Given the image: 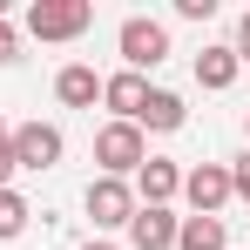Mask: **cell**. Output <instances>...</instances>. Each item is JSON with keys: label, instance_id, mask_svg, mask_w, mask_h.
Returning a JSON list of instances; mask_svg holds the SVG:
<instances>
[{"label": "cell", "instance_id": "obj_1", "mask_svg": "<svg viewBox=\"0 0 250 250\" xmlns=\"http://www.w3.org/2000/svg\"><path fill=\"white\" fill-rule=\"evenodd\" d=\"M21 27H27L34 41H82L88 27H95V7H88V0H34V7L21 14Z\"/></svg>", "mask_w": 250, "mask_h": 250}, {"label": "cell", "instance_id": "obj_2", "mask_svg": "<svg viewBox=\"0 0 250 250\" xmlns=\"http://www.w3.org/2000/svg\"><path fill=\"white\" fill-rule=\"evenodd\" d=\"M95 163H102V176H135V169L149 163V135L135 122H102L95 128Z\"/></svg>", "mask_w": 250, "mask_h": 250}, {"label": "cell", "instance_id": "obj_3", "mask_svg": "<svg viewBox=\"0 0 250 250\" xmlns=\"http://www.w3.org/2000/svg\"><path fill=\"white\" fill-rule=\"evenodd\" d=\"M115 47H122V68H128V75L163 68V61H169V27L149 21V14H128L122 27H115Z\"/></svg>", "mask_w": 250, "mask_h": 250}, {"label": "cell", "instance_id": "obj_4", "mask_svg": "<svg viewBox=\"0 0 250 250\" xmlns=\"http://www.w3.org/2000/svg\"><path fill=\"white\" fill-rule=\"evenodd\" d=\"M82 209H88V223H95V230H128V216H135V189H128L122 176H95V183H88L82 189Z\"/></svg>", "mask_w": 250, "mask_h": 250}, {"label": "cell", "instance_id": "obj_5", "mask_svg": "<svg viewBox=\"0 0 250 250\" xmlns=\"http://www.w3.org/2000/svg\"><path fill=\"white\" fill-rule=\"evenodd\" d=\"M7 156H14V169H54L61 156H68V135L54 122H21L14 135H7Z\"/></svg>", "mask_w": 250, "mask_h": 250}, {"label": "cell", "instance_id": "obj_6", "mask_svg": "<svg viewBox=\"0 0 250 250\" xmlns=\"http://www.w3.org/2000/svg\"><path fill=\"white\" fill-rule=\"evenodd\" d=\"M183 196H189V216H223V203H237L230 196V163L183 169Z\"/></svg>", "mask_w": 250, "mask_h": 250}, {"label": "cell", "instance_id": "obj_7", "mask_svg": "<svg viewBox=\"0 0 250 250\" xmlns=\"http://www.w3.org/2000/svg\"><path fill=\"white\" fill-rule=\"evenodd\" d=\"M128 189H135V203H149V209H169L176 196H183V169L163 163V156H149V163L128 176Z\"/></svg>", "mask_w": 250, "mask_h": 250}, {"label": "cell", "instance_id": "obj_8", "mask_svg": "<svg viewBox=\"0 0 250 250\" xmlns=\"http://www.w3.org/2000/svg\"><path fill=\"white\" fill-rule=\"evenodd\" d=\"M176 223H183V216H176V209H135V216H128V250H176Z\"/></svg>", "mask_w": 250, "mask_h": 250}, {"label": "cell", "instance_id": "obj_9", "mask_svg": "<svg viewBox=\"0 0 250 250\" xmlns=\"http://www.w3.org/2000/svg\"><path fill=\"white\" fill-rule=\"evenodd\" d=\"M54 102H61V108H95V102H102V75H95L88 61H68V68L54 75Z\"/></svg>", "mask_w": 250, "mask_h": 250}, {"label": "cell", "instance_id": "obj_10", "mask_svg": "<svg viewBox=\"0 0 250 250\" xmlns=\"http://www.w3.org/2000/svg\"><path fill=\"white\" fill-rule=\"evenodd\" d=\"M102 102L115 108V122H135V115H142V102H149V82H142V75H128V68H115V75H102Z\"/></svg>", "mask_w": 250, "mask_h": 250}, {"label": "cell", "instance_id": "obj_11", "mask_svg": "<svg viewBox=\"0 0 250 250\" xmlns=\"http://www.w3.org/2000/svg\"><path fill=\"white\" fill-rule=\"evenodd\" d=\"M183 122H189L183 95H176V88H149V102H142V115H135V128H156V135H176Z\"/></svg>", "mask_w": 250, "mask_h": 250}, {"label": "cell", "instance_id": "obj_12", "mask_svg": "<svg viewBox=\"0 0 250 250\" xmlns=\"http://www.w3.org/2000/svg\"><path fill=\"white\" fill-rule=\"evenodd\" d=\"M237 75H244V61H237V47H203V54H196V88H209V95H223V88H237Z\"/></svg>", "mask_w": 250, "mask_h": 250}, {"label": "cell", "instance_id": "obj_13", "mask_svg": "<svg viewBox=\"0 0 250 250\" xmlns=\"http://www.w3.org/2000/svg\"><path fill=\"white\" fill-rule=\"evenodd\" d=\"M176 250H230L223 216H183L176 223Z\"/></svg>", "mask_w": 250, "mask_h": 250}, {"label": "cell", "instance_id": "obj_14", "mask_svg": "<svg viewBox=\"0 0 250 250\" xmlns=\"http://www.w3.org/2000/svg\"><path fill=\"white\" fill-rule=\"evenodd\" d=\"M27 216H34V203H27L21 189H0V244H14V237L27 230Z\"/></svg>", "mask_w": 250, "mask_h": 250}, {"label": "cell", "instance_id": "obj_15", "mask_svg": "<svg viewBox=\"0 0 250 250\" xmlns=\"http://www.w3.org/2000/svg\"><path fill=\"white\" fill-rule=\"evenodd\" d=\"M14 61H21V27L0 14V68H14Z\"/></svg>", "mask_w": 250, "mask_h": 250}, {"label": "cell", "instance_id": "obj_16", "mask_svg": "<svg viewBox=\"0 0 250 250\" xmlns=\"http://www.w3.org/2000/svg\"><path fill=\"white\" fill-rule=\"evenodd\" d=\"M230 196H244V203H250V149L230 163Z\"/></svg>", "mask_w": 250, "mask_h": 250}, {"label": "cell", "instance_id": "obj_17", "mask_svg": "<svg viewBox=\"0 0 250 250\" xmlns=\"http://www.w3.org/2000/svg\"><path fill=\"white\" fill-rule=\"evenodd\" d=\"M176 14H183V21H209V14H216V0H176Z\"/></svg>", "mask_w": 250, "mask_h": 250}, {"label": "cell", "instance_id": "obj_18", "mask_svg": "<svg viewBox=\"0 0 250 250\" xmlns=\"http://www.w3.org/2000/svg\"><path fill=\"white\" fill-rule=\"evenodd\" d=\"M230 47H237V61H250V14L237 21V41H230Z\"/></svg>", "mask_w": 250, "mask_h": 250}, {"label": "cell", "instance_id": "obj_19", "mask_svg": "<svg viewBox=\"0 0 250 250\" xmlns=\"http://www.w3.org/2000/svg\"><path fill=\"white\" fill-rule=\"evenodd\" d=\"M0 189H14V156L0 149Z\"/></svg>", "mask_w": 250, "mask_h": 250}, {"label": "cell", "instance_id": "obj_20", "mask_svg": "<svg viewBox=\"0 0 250 250\" xmlns=\"http://www.w3.org/2000/svg\"><path fill=\"white\" fill-rule=\"evenodd\" d=\"M82 250H122V244H108V237H88V244Z\"/></svg>", "mask_w": 250, "mask_h": 250}, {"label": "cell", "instance_id": "obj_21", "mask_svg": "<svg viewBox=\"0 0 250 250\" xmlns=\"http://www.w3.org/2000/svg\"><path fill=\"white\" fill-rule=\"evenodd\" d=\"M7 135H14V128H7V115H0V149H7Z\"/></svg>", "mask_w": 250, "mask_h": 250}, {"label": "cell", "instance_id": "obj_22", "mask_svg": "<svg viewBox=\"0 0 250 250\" xmlns=\"http://www.w3.org/2000/svg\"><path fill=\"white\" fill-rule=\"evenodd\" d=\"M244 135H250V108H244Z\"/></svg>", "mask_w": 250, "mask_h": 250}]
</instances>
